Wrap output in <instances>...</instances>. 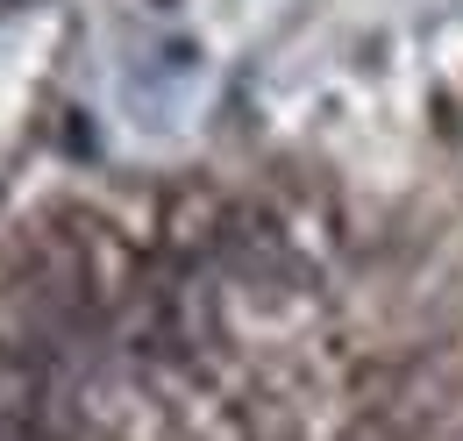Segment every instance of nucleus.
<instances>
[{
  "mask_svg": "<svg viewBox=\"0 0 463 441\" xmlns=\"http://www.w3.org/2000/svg\"><path fill=\"white\" fill-rule=\"evenodd\" d=\"M7 441H51V435H7Z\"/></svg>",
  "mask_w": 463,
  "mask_h": 441,
  "instance_id": "f257e3e1",
  "label": "nucleus"
}]
</instances>
